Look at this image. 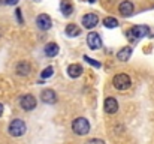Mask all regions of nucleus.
Masks as SVG:
<instances>
[{
    "mask_svg": "<svg viewBox=\"0 0 154 144\" xmlns=\"http://www.w3.org/2000/svg\"><path fill=\"white\" fill-rule=\"evenodd\" d=\"M72 131L76 135H87L90 132V122L85 117H78L72 123Z\"/></svg>",
    "mask_w": 154,
    "mask_h": 144,
    "instance_id": "1",
    "label": "nucleus"
},
{
    "mask_svg": "<svg viewBox=\"0 0 154 144\" xmlns=\"http://www.w3.org/2000/svg\"><path fill=\"white\" fill-rule=\"evenodd\" d=\"M26 131H27V126L21 119H14L9 123V134L12 137H21L26 134Z\"/></svg>",
    "mask_w": 154,
    "mask_h": 144,
    "instance_id": "2",
    "label": "nucleus"
},
{
    "mask_svg": "<svg viewBox=\"0 0 154 144\" xmlns=\"http://www.w3.org/2000/svg\"><path fill=\"white\" fill-rule=\"evenodd\" d=\"M112 84H114V87H115L117 90H126V89L130 87L132 81H130L129 75H126V74H118V75L114 77Z\"/></svg>",
    "mask_w": 154,
    "mask_h": 144,
    "instance_id": "3",
    "label": "nucleus"
},
{
    "mask_svg": "<svg viewBox=\"0 0 154 144\" xmlns=\"http://www.w3.org/2000/svg\"><path fill=\"white\" fill-rule=\"evenodd\" d=\"M20 105L24 111H32L36 107V98L33 95H24L20 99Z\"/></svg>",
    "mask_w": 154,
    "mask_h": 144,
    "instance_id": "4",
    "label": "nucleus"
},
{
    "mask_svg": "<svg viewBox=\"0 0 154 144\" xmlns=\"http://www.w3.org/2000/svg\"><path fill=\"white\" fill-rule=\"evenodd\" d=\"M36 26L41 29V30H50L51 29V18H50V15H47V14H41L38 18H36Z\"/></svg>",
    "mask_w": 154,
    "mask_h": 144,
    "instance_id": "5",
    "label": "nucleus"
},
{
    "mask_svg": "<svg viewBox=\"0 0 154 144\" xmlns=\"http://www.w3.org/2000/svg\"><path fill=\"white\" fill-rule=\"evenodd\" d=\"M97 23H99V17L96 14H87L82 17V26L85 29H93L97 26Z\"/></svg>",
    "mask_w": 154,
    "mask_h": 144,
    "instance_id": "6",
    "label": "nucleus"
},
{
    "mask_svg": "<svg viewBox=\"0 0 154 144\" xmlns=\"http://www.w3.org/2000/svg\"><path fill=\"white\" fill-rule=\"evenodd\" d=\"M87 44H88V47L91 50H99V48H102V39H100V36L97 33L91 32L87 36Z\"/></svg>",
    "mask_w": 154,
    "mask_h": 144,
    "instance_id": "7",
    "label": "nucleus"
},
{
    "mask_svg": "<svg viewBox=\"0 0 154 144\" xmlns=\"http://www.w3.org/2000/svg\"><path fill=\"white\" fill-rule=\"evenodd\" d=\"M150 33V29L147 26H135L129 30V35H133V38L139 39V38H144Z\"/></svg>",
    "mask_w": 154,
    "mask_h": 144,
    "instance_id": "8",
    "label": "nucleus"
},
{
    "mask_svg": "<svg viewBox=\"0 0 154 144\" xmlns=\"http://www.w3.org/2000/svg\"><path fill=\"white\" fill-rule=\"evenodd\" d=\"M118 11H120V14H121L123 17H130V15L133 14L135 8H133V3H132V2L124 0V2H121V5L118 6Z\"/></svg>",
    "mask_w": 154,
    "mask_h": 144,
    "instance_id": "9",
    "label": "nucleus"
},
{
    "mask_svg": "<svg viewBox=\"0 0 154 144\" xmlns=\"http://www.w3.org/2000/svg\"><path fill=\"white\" fill-rule=\"evenodd\" d=\"M41 99H42V102H45V104H55V102H57V95H55V92L51 90V89H45V90L41 93Z\"/></svg>",
    "mask_w": 154,
    "mask_h": 144,
    "instance_id": "10",
    "label": "nucleus"
},
{
    "mask_svg": "<svg viewBox=\"0 0 154 144\" xmlns=\"http://www.w3.org/2000/svg\"><path fill=\"white\" fill-rule=\"evenodd\" d=\"M105 111L108 114H114L118 111V102L114 98H106L105 99Z\"/></svg>",
    "mask_w": 154,
    "mask_h": 144,
    "instance_id": "11",
    "label": "nucleus"
},
{
    "mask_svg": "<svg viewBox=\"0 0 154 144\" xmlns=\"http://www.w3.org/2000/svg\"><path fill=\"white\" fill-rule=\"evenodd\" d=\"M82 72H84V69H82V66L78 65V63H73V65H70V66L67 68V74H69L70 78H78V77L82 75Z\"/></svg>",
    "mask_w": 154,
    "mask_h": 144,
    "instance_id": "12",
    "label": "nucleus"
},
{
    "mask_svg": "<svg viewBox=\"0 0 154 144\" xmlns=\"http://www.w3.org/2000/svg\"><path fill=\"white\" fill-rule=\"evenodd\" d=\"M132 56V48L130 47H123L118 53H117V59L121 60V62H127Z\"/></svg>",
    "mask_w": 154,
    "mask_h": 144,
    "instance_id": "13",
    "label": "nucleus"
},
{
    "mask_svg": "<svg viewBox=\"0 0 154 144\" xmlns=\"http://www.w3.org/2000/svg\"><path fill=\"white\" fill-rule=\"evenodd\" d=\"M30 63L29 62H20L17 65V74L18 75H29L30 74Z\"/></svg>",
    "mask_w": 154,
    "mask_h": 144,
    "instance_id": "14",
    "label": "nucleus"
},
{
    "mask_svg": "<svg viewBox=\"0 0 154 144\" xmlns=\"http://www.w3.org/2000/svg\"><path fill=\"white\" fill-rule=\"evenodd\" d=\"M60 9H61V12H63L64 17H69V15L72 14V11H73V6H72L70 0H61V3H60Z\"/></svg>",
    "mask_w": 154,
    "mask_h": 144,
    "instance_id": "15",
    "label": "nucleus"
},
{
    "mask_svg": "<svg viewBox=\"0 0 154 144\" xmlns=\"http://www.w3.org/2000/svg\"><path fill=\"white\" fill-rule=\"evenodd\" d=\"M81 33V29L76 26V24H67L66 26V35L70 36V38H75Z\"/></svg>",
    "mask_w": 154,
    "mask_h": 144,
    "instance_id": "16",
    "label": "nucleus"
},
{
    "mask_svg": "<svg viewBox=\"0 0 154 144\" xmlns=\"http://www.w3.org/2000/svg\"><path fill=\"white\" fill-rule=\"evenodd\" d=\"M45 54H47L48 57H54V56H57V54H58V45H57L55 42H50V44H47V47H45Z\"/></svg>",
    "mask_w": 154,
    "mask_h": 144,
    "instance_id": "17",
    "label": "nucleus"
},
{
    "mask_svg": "<svg viewBox=\"0 0 154 144\" xmlns=\"http://www.w3.org/2000/svg\"><path fill=\"white\" fill-rule=\"evenodd\" d=\"M103 24H105V27H108V29H115V27L118 26V21H117L114 17H106V18L103 20Z\"/></svg>",
    "mask_w": 154,
    "mask_h": 144,
    "instance_id": "18",
    "label": "nucleus"
},
{
    "mask_svg": "<svg viewBox=\"0 0 154 144\" xmlns=\"http://www.w3.org/2000/svg\"><path fill=\"white\" fill-rule=\"evenodd\" d=\"M52 74H54V68H52V66H48V68L44 69V72L41 74V77H42V78H50V77H52Z\"/></svg>",
    "mask_w": 154,
    "mask_h": 144,
    "instance_id": "19",
    "label": "nucleus"
},
{
    "mask_svg": "<svg viewBox=\"0 0 154 144\" xmlns=\"http://www.w3.org/2000/svg\"><path fill=\"white\" fill-rule=\"evenodd\" d=\"M84 60H85L87 63L93 65L94 68H100V63H99V62H96V60H93V59H91V57H88V56H84Z\"/></svg>",
    "mask_w": 154,
    "mask_h": 144,
    "instance_id": "20",
    "label": "nucleus"
},
{
    "mask_svg": "<svg viewBox=\"0 0 154 144\" xmlns=\"http://www.w3.org/2000/svg\"><path fill=\"white\" fill-rule=\"evenodd\" d=\"M87 144H105L103 140H97V138H93V140H90Z\"/></svg>",
    "mask_w": 154,
    "mask_h": 144,
    "instance_id": "21",
    "label": "nucleus"
},
{
    "mask_svg": "<svg viewBox=\"0 0 154 144\" xmlns=\"http://www.w3.org/2000/svg\"><path fill=\"white\" fill-rule=\"evenodd\" d=\"M15 12H17V17H18V21H20V23H23V20H21V11H20V9H17Z\"/></svg>",
    "mask_w": 154,
    "mask_h": 144,
    "instance_id": "22",
    "label": "nucleus"
},
{
    "mask_svg": "<svg viewBox=\"0 0 154 144\" xmlns=\"http://www.w3.org/2000/svg\"><path fill=\"white\" fill-rule=\"evenodd\" d=\"M18 2H20V0H6V3H8V5H12V6H14V5H17Z\"/></svg>",
    "mask_w": 154,
    "mask_h": 144,
    "instance_id": "23",
    "label": "nucleus"
},
{
    "mask_svg": "<svg viewBox=\"0 0 154 144\" xmlns=\"http://www.w3.org/2000/svg\"><path fill=\"white\" fill-rule=\"evenodd\" d=\"M2 114H3V105L0 104V116H2Z\"/></svg>",
    "mask_w": 154,
    "mask_h": 144,
    "instance_id": "24",
    "label": "nucleus"
},
{
    "mask_svg": "<svg viewBox=\"0 0 154 144\" xmlns=\"http://www.w3.org/2000/svg\"><path fill=\"white\" fill-rule=\"evenodd\" d=\"M0 3H6V0H0Z\"/></svg>",
    "mask_w": 154,
    "mask_h": 144,
    "instance_id": "25",
    "label": "nucleus"
},
{
    "mask_svg": "<svg viewBox=\"0 0 154 144\" xmlns=\"http://www.w3.org/2000/svg\"><path fill=\"white\" fill-rule=\"evenodd\" d=\"M90 2H91V3H93V2H96V0H90Z\"/></svg>",
    "mask_w": 154,
    "mask_h": 144,
    "instance_id": "26",
    "label": "nucleus"
},
{
    "mask_svg": "<svg viewBox=\"0 0 154 144\" xmlns=\"http://www.w3.org/2000/svg\"><path fill=\"white\" fill-rule=\"evenodd\" d=\"M38 2H39V0H38Z\"/></svg>",
    "mask_w": 154,
    "mask_h": 144,
    "instance_id": "27",
    "label": "nucleus"
}]
</instances>
